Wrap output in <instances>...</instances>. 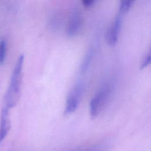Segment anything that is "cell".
I'll return each instance as SVG.
<instances>
[{"label":"cell","mask_w":151,"mask_h":151,"mask_svg":"<svg viewBox=\"0 0 151 151\" xmlns=\"http://www.w3.org/2000/svg\"><path fill=\"white\" fill-rule=\"evenodd\" d=\"M24 61V56L20 55L14 66L11 77L10 83L5 94L4 106L9 109L15 106L19 98Z\"/></svg>","instance_id":"cell-1"},{"label":"cell","mask_w":151,"mask_h":151,"mask_svg":"<svg viewBox=\"0 0 151 151\" xmlns=\"http://www.w3.org/2000/svg\"><path fill=\"white\" fill-rule=\"evenodd\" d=\"M111 91L110 84H106L98 91L90 102V114L92 119L96 117L106 104Z\"/></svg>","instance_id":"cell-2"},{"label":"cell","mask_w":151,"mask_h":151,"mask_svg":"<svg viewBox=\"0 0 151 151\" xmlns=\"http://www.w3.org/2000/svg\"><path fill=\"white\" fill-rule=\"evenodd\" d=\"M83 91V84L78 82L70 91L67 97L64 110L65 114H70L77 109Z\"/></svg>","instance_id":"cell-3"},{"label":"cell","mask_w":151,"mask_h":151,"mask_svg":"<svg viewBox=\"0 0 151 151\" xmlns=\"http://www.w3.org/2000/svg\"><path fill=\"white\" fill-rule=\"evenodd\" d=\"M125 14L118 11L115 18L106 33V41L110 46H114L118 41L123 17Z\"/></svg>","instance_id":"cell-4"},{"label":"cell","mask_w":151,"mask_h":151,"mask_svg":"<svg viewBox=\"0 0 151 151\" xmlns=\"http://www.w3.org/2000/svg\"><path fill=\"white\" fill-rule=\"evenodd\" d=\"M83 23V17L80 11L77 9H73L69 15L66 33L68 37L76 35L81 29Z\"/></svg>","instance_id":"cell-5"},{"label":"cell","mask_w":151,"mask_h":151,"mask_svg":"<svg viewBox=\"0 0 151 151\" xmlns=\"http://www.w3.org/2000/svg\"><path fill=\"white\" fill-rule=\"evenodd\" d=\"M9 110L7 107L3 106L0 119V143L7 136L11 127L10 120L9 117Z\"/></svg>","instance_id":"cell-6"},{"label":"cell","mask_w":151,"mask_h":151,"mask_svg":"<svg viewBox=\"0 0 151 151\" xmlns=\"http://www.w3.org/2000/svg\"><path fill=\"white\" fill-rule=\"evenodd\" d=\"M93 54V49L92 48L89 49L88 52H87L86 56L84 57V60L82 62V64L80 66V72L81 73H84L86 71L87 67H88V65H90V64L91 63Z\"/></svg>","instance_id":"cell-7"},{"label":"cell","mask_w":151,"mask_h":151,"mask_svg":"<svg viewBox=\"0 0 151 151\" xmlns=\"http://www.w3.org/2000/svg\"><path fill=\"white\" fill-rule=\"evenodd\" d=\"M134 2L133 1L131 0H127V1H123L120 2L119 8V11L126 14L128 11L132 7L133 3Z\"/></svg>","instance_id":"cell-8"},{"label":"cell","mask_w":151,"mask_h":151,"mask_svg":"<svg viewBox=\"0 0 151 151\" xmlns=\"http://www.w3.org/2000/svg\"><path fill=\"white\" fill-rule=\"evenodd\" d=\"M6 53V42L5 40L0 41V64H4Z\"/></svg>","instance_id":"cell-9"},{"label":"cell","mask_w":151,"mask_h":151,"mask_svg":"<svg viewBox=\"0 0 151 151\" xmlns=\"http://www.w3.org/2000/svg\"><path fill=\"white\" fill-rule=\"evenodd\" d=\"M150 64H151V46L148 52H147V54H146V55L145 56V57L142 61V63L140 64V68L142 69L145 68Z\"/></svg>","instance_id":"cell-10"},{"label":"cell","mask_w":151,"mask_h":151,"mask_svg":"<svg viewBox=\"0 0 151 151\" xmlns=\"http://www.w3.org/2000/svg\"><path fill=\"white\" fill-rule=\"evenodd\" d=\"M96 2V1L94 0H86V1H84L83 2V4L85 7L89 8L92 6Z\"/></svg>","instance_id":"cell-11"}]
</instances>
